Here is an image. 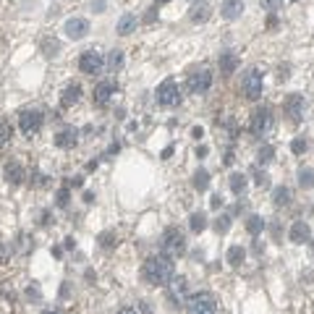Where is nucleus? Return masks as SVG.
Instances as JSON below:
<instances>
[{"label": "nucleus", "instance_id": "1", "mask_svg": "<svg viewBox=\"0 0 314 314\" xmlns=\"http://www.w3.org/2000/svg\"><path fill=\"white\" fill-rule=\"evenodd\" d=\"M142 278L149 286H168L173 280V257H168V254L149 257L142 267Z\"/></svg>", "mask_w": 314, "mask_h": 314}, {"label": "nucleus", "instance_id": "2", "mask_svg": "<svg viewBox=\"0 0 314 314\" xmlns=\"http://www.w3.org/2000/svg\"><path fill=\"white\" fill-rule=\"evenodd\" d=\"M217 312V304H215V296L212 293H194L186 298V314H215Z\"/></svg>", "mask_w": 314, "mask_h": 314}, {"label": "nucleus", "instance_id": "3", "mask_svg": "<svg viewBox=\"0 0 314 314\" xmlns=\"http://www.w3.org/2000/svg\"><path fill=\"white\" fill-rule=\"evenodd\" d=\"M163 251L168 257H181L186 251V236L178 228H168L163 233Z\"/></svg>", "mask_w": 314, "mask_h": 314}, {"label": "nucleus", "instance_id": "4", "mask_svg": "<svg viewBox=\"0 0 314 314\" xmlns=\"http://www.w3.org/2000/svg\"><path fill=\"white\" fill-rule=\"evenodd\" d=\"M157 102L165 105V108H173V105L181 102V89H178V84H175V79H165L157 87Z\"/></svg>", "mask_w": 314, "mask_h": 314}, {"label": "nucleus", "instance_id": "5", "mask_svg": "<svg viewBox=\"0 0 314 314\" xmlns=\"http://www.w3.org/2000/svg\"><path fill=\"white\" fill-rule=\"evenodd\" d=\"M79 68H81V73H89V76L102 73V68H105V58H102V52H97V50H87V52H81V58H79Z\"/></svg>", "mask_w": 314, "mask_h": 314}, {"label": "nucleus", "instance_id": "6", "mask_svg": "<svg viewBox=\"0 0 314 314\" xmlns=\"http://www.w3.org/2000/svg\"><path fill=\"white\" fill-rule=\"evenodd\" d=\"M241 87H243V95H246L249 99H259V97H262V71H259V68L246 71Z\"/></svg>", "mask_w": 314, "mask_h": 314}, {"label": "nucleus", "instance_id": "7", "mask_svg": "<svg viewBox=\"0 0 314 314\" xmlns=\"http://www.w3.org/2000/svg\"><path fill=\"white\" fill-rule=\"evenodd\" d=\"M42 123H45V118H42L40 110H21L19 113V126H21V131H24L26 136L37 134L42 128Z\"/></svg>", "mask_w": 314, "mask_h": 314}, {"label": "nucleus", "instance_id": "8", "mask_svg": "<svg viewBox=\"0 0 314 314\" xmlns=\"http://www.w3.org/2000/svg\"><path fill=\"white\" fill-rule=\"evenodd\" d=\"M210 87H212V73L207 71V68H199V71H194L189 76L191 95H204V92H210Z\"/></svg>", "mask_w": 314, "mask_h": 314}, {"label": "nucleus", "instance_id": "9", "mask_svg": "<svg viewBox=\"0 0 314 314\" xmlns=\"http://www.w3.org/2000/svg\"><path fill=\"white\" fill-rule=\"evenodd\" d=\"M270 123H272L270 108H259V110H254V116H251V121H249V131L254 136H262L267 128H270Z\"/></svg>", "mask_w": 314, "mask_h": 314}, {"label": "nucleus", "instance_id": "10", "mask_svg": "<svg viewBox=\"0 0 314 314\" xmlns=\"http://www.w3.org/2000/svg\"><path fill=\"white\" fill-rule=\"evenodd\" d=\"M63 32H66L68 40H84L87 32H89V24L84 19H68L66 26H63Z\"/></svg>", "mask_w": 314, "mask_h": 314}, {"label": "nucleus", "instance_id": "11", "mask_svg": "<svg viewBox=\"0 0 314 314\" xmlns=\"http://www.w3.org/2000/svg\"><path fill=\"white\" fill-rule=\"evenodd\" d=\"M3 178L11 183V186H19L21 181L26 178V173H24V168H21V163H16V160H8L3 168Z\"/></svg>", "mask_w": 314, "mask_h": 314}, {"label": "nucleus", "instance_id": "12", "mask_svg": "<svg viewBox=\"0 0 314 314\" xmlns=\"http://www.w3.org/2000/svg\"><path fill=\"white\" fill-rule=\"evenodd\" d=\"M304 110H306V102H304L301 95H290V97L286 99V113H288L293 121H301Z\"/></svg>", "mask_w": 314, "mask_h": 314}, {"label": "nucleus", "instance_id": "13", "mask_svg": "<svg viewBox=\"0 0 314 314\" xmlns=\"http://www.w3.org/2000/svg\"><path fill=\"white\" fill-rule=\"evenodd\" d=\"M113 95H116V87H113L110 81L97 84V87H95V105H97V108H105V105L110 102Z\"/></svg>", "mask_w": 314, "mask_h": 314}, {"label": "nucleus", "instance_id": "14", "mask_svg": "<svg viewBox=\"0 0 314 314\" xmlns=\"http://www.w3.org/2000/svg\"><path fill=\"white\" fill-rule=\"evenodd\" d=\"M309 239H312L309 223H304V220H296L293 228H290V241H293V243H306Z\"/></svg>", "mask_w": 314, "mask_h": 314}, {"label": "nucleus", "instance_id": "15", "mask_svg": "<svg viewBox=\"0 0 314 314\" xmlns=\"http://www.w3.org/2000/svg\"><path fill=\"white\" fill-rule=\"evenodd\" d=\"M76 142H79V131H76V128H63V131L55 136V144L60 149H71V147H76Z\"/></svg>", "mask_w": 314, "mask_h": 314}, {"label": "nucleus", "instance_id": "16", "mask_svg": "<svg viewBox=\"0 0 314 314\" xmlns=\"http://www.w3.org/2000/svg\"><path fill=\"white\" fill-rule=\"evenodd\" d=\"M220 13H223V19L233 21L239 19L243 13V0H223V8H220Z\"/></svg>", "mask_w": 314, "mask_h": 314}, {"label": "nucleus", "instance_id": "17", "mask_svg": "<svg viewBox=\"0 0 314 314\" xmlns=\"http://www.w3.org/2000/svg\"><path fill=\"white\" fill-rule=\"evenodd\" d=\"M168 286H170V298H175V301H186V290H189V280L186 278H173Z\"/></svg>", "mask_w": 314, "mask_h": 314}, {"label": "nucleus", "instance_id": "18", "mask_svg": "<svg viewBox=\"0 0 314 314\" xmlns=\"http://www.w3.org/2000/svg\"><path fill=\"white\" fill-rule=\"evenodd\" d=\"M79 97H81V87L79 84H68L63 89V95H60V105H63V108H71V105L79 102Z\"/></svg>", "mask_w": 314, "mask_h": 314}, {"label": "nucleus", "instance_id": "19", "mask_svg": "<svg viewBox=\"0 0 314 314\" xmlns=\"http://www.w3.org/2000/svg\"><path fill=\"white\" fill-rule=\"evenodd\" d=\"M217 63H220V73H233L239 68V58H236V52H220Z\"/></svg>", "mask_w": 314, "mask_h": 314}, {"label": "nucleus", "instance_id": "20", "mask_svg": "<svg viewBox=\"0 0 314 314\" xmlns=\"http://www.w3.org/2000/svg\"><path fill=\"white\" fill-rule=\"evenodd\" d=\"M134 29H136V16H134V13H123V16L118 19V26H116V32L126 37V34H131Z\"/></svg>", "mask_w": 314, "mask_h": 314}, {"label": "nucleus", "instance_id": "21", "mask_svg": "<svg viewBox=\"0 0 314 314\" xmlns=\"http://www.w3.org/2000/svg\"><path fill=\"white\" fill-rule=\"evenodd\" d=\"M243 257H246V249L236 243V246L228 249V257H225V259H228V265H231V267H239V265L243 262Z\"/></svg>", "mask_w": 314, "mask_h": 314}, {"label": "nucleus", "instance_id": "22", "mask_svg": "<svg viewBox=\"0 0 314 314\" xmlns=\"http://www.w3.org/2000/svg\"><path fill=\"white\" fill-rule=\"evenodd\" d=\"M207 16H210V5H207V3H196L194 8H191V21H194V24L207 21Z\"/></svg>", "mask_w": 314, "mask_h": 314}, {"label": "nucleus", "instance_id": "23", "mask_svg": "<svg viewBox=\"0 0 314 314\" xmlns=\"http://www.w3.org/2000/svg\"><path fill=\"white\" fill-rule=\"evenodd\" d=\"M228 183H231L233 194H243V191H246V175H243V173H233Z\"/></svg>", "mask_w": 314, "mask_h": 314}, {"label": "nucleus", "instance_id": "24", "mask_svg": "<svg viewBox=\"0 0 314 314\" xmlns=\"http://www.w3.org/2000/svg\"><path fill=\"white\" fill-rule=\"evenodd\" d=\"M298 186L301 189H312L314 186V170L312 168H301V170H298Z\"/></svg>", "mask_w": 314, "mask_h": 314}, {"label": "nucleus", "instance_id": "25", "mask_svg": "<svg viewBox=\"0 0 314 314\" xmlns=\"http://www.w3.org/2000/svg\"><path fill=\"white\" fill-rule=\"evenodd\" d=\"M272 202L278 204V207L280 204H288L290 202V189L288 186H278V189L272 191Z\"/></svg>", "mask_w": 314, "mask_h": 314}, {"label": "nucleus", "instance_id": "26", "mask_svg": "<svg viewBox=\"0 0 314 314\" xmlns=\"http://www.w3.org/2000/svg\"><path fill=\"white\" fill-rule=\"evenodd\" d=\"M189 225H191V231L194 233H202L204 228H207V217H204V212H194L189 220Z\"/></svg>", "mask_w": 314, "mask_h": 314}, {"label": "nucleus", "instance_id": "27", "mask_svg": "<svg viewBox=\"0 0 314 314\" xmlns=\"http://www.w3.org/2000/svg\"><path fill=\"white\" fill-rule=\"evenodd\" d=\"M262 228H265V220L259 217V215H251V217L246 220V231H249L251 236H259V233H262Z\"/></svg>", "mask_w": 314, "mask_h": 314}, {"label": "nucleus", "instance_id": "28", "mask_svg": "<svg viewBox=\"0 0 314 314\" xmlns=\"http://www.w3.org/2000/svg\"><path fill=\"white\" fill-rule=\"evenodd\" d=\"M11 136H13V128H11V123H8V121H3V118H0V149H3L5 144L11 142Z\"/></svg>", "mask_w": 314, "mask_h": 314}, {"label": "nucleus", "instance_id": "29", "mask_svg": "<svg viewBox=\"0 0 314 314\" xmlns=\"http://www.w3.org/2000/svg\"><path fill=\"white\" fill-rule=\"evenodd\" d=\"M207 186H210V173H207V170H196L194 173V189L196 191H207Z\"/></svg>", "mask_w": 314, "mask_h": 314}, {"label": "nucleus", "instance_id": "30", "mask_svg": "<svg viewBox=\"0 0 314 314\" xmlns=\"http://www.w3.org/2000/svg\"><path fill=\"white\" fill-rule=\"evenodd\" d=\"M272 157H275V147H270V144H265V147L257 152V163L259 165H267Z\"/></svg>", "mask_w": 314, "mask_h": 314}, {"label": "nucleus", "instance_id": "31", "mask_svg": "<svg viewBox=\"0 0 314 314\" xmlns=\"http://www.w3.org/2000/svg\"><path fill=\"white\" fill-rule=\"evenodd\" d=\"M290 152H293V155H304L306 152V139L304 136H296V139L290 142Z\"/></svg>", "mask_w": 314, "mask_h": 314}, {"label": "nucleus", "instance_id": "32", "mask_svg": "<svg viewBox=\"0 0 314 314\" xmlns=\"http://www.w3.org/2000/svg\"><path fill=\"white\" fill-rule=\"evenodd\" d=\"M108 66L113 68V71L123 66V55H121V50H113V52H110V58H108Z\"/></svg>", "mask_w": 314, "mask_h": 314}, {"label": "nucleus", "instance_id": "33", "mask_svg": "<svg viewBox=\"0 0 314 314\" xmlns=\"http://www.w3.org/2000/svg\"><path fill=\"white\" fill-rule=\"evenodd\" d=\"M228 228H231V217H228V215H220V217L215 220V231H217V233H228Z\"/></svg>", "mask_w": 314, "mask_h": 314}, {"label": "nucleus", "instance_id": "34", "mask_svg": "<svg viewBox=\"0 0 314 314\" xmlns=\"http://www.w3.org/2000/svg\"><path fill=\"white\" fill-rule=\"evenodd\" d=\"M254 183L259 189H265V186H270V175H267L265 170H254Z\"/></svg>", "mask_w": 314, "mask_h": 314}, {"label": "nucleus", "instance_id": "35", "mask_svg": "<svg viewBox=\"0 0 314 314\" xmlns=\"http://www.w3.org/2000/svg\"><path fill=\"white\" fill-rule=\"evenodd\" d=\"M283 5V0H262V8H267V11H278Z\"/></svg>", "mask_w": 314, "mask_h": 314}, {"label": "nucleus", "instance_id": "36", "mask_svg": "<svg viewBox=\"0 0 314 314\" xmlns=\"http://www.w3.org/2000/svg\"><path fill=\"white\" fill-rule=\"evenodd\" d=\"M116 243H118V241H116V236H113V233H102V246H105V249L116 246Z\"/></svg>", "mask_w": 314, "mask_h": 314}, {"label": "nucleus", "instance_id": "37", "mask_svg": "<svg viewBox=\"0 0 314 314\" xmlns=\"http://www.w3.org/2000/svg\"><path fill=\"white\" fill-rule=\"evenodd\" d=\"M58 207H68V189L58 191Z\"/></svg>", "mask_w": 314, "mask_h": 314}, {"label": "nucleus", "instance_id": "38", "mask_svg": "<svg viewBox=\"0 0 314 314\" xmlns=\"http://www.w3.org/2000/svg\"><path fill=\"white\" fill-rule=\"evenodd\" d=\"M118 314H139V309H136V306H123Z\"/></svg>", "mask_w": 314, "mask_h": 314}, {"label": "nucleus", "instance_id": "39", "mask_svg": "<svg viewBox=\"0 0 314 314\" xmlns=\"http://www.w3.org/2000/svg\"><path fill=\"white\" fill-rule=\"evenodd\" d=\"M212 207H215V210H217V207L220 204H223V196H220V194H215V196H212V202H210Z\"/></svg>", "mask_w": 314, "mask_h": 314}, {"label": "nucleus", "instance_id": "40", "mask_svg": "<svg viewBox=\"0 0 314 314\" xmlns=\"http://www.w3.org/2000/svg\"><path fill=\"white\" fill-rule=\"evenodd\" d=\"M42 314H63V312H58V309H45Z\"/></svg>", "mask_w": 314, "mask_h": 314}, {"label": "nucleus", "instance_id": "41", "mask_svg": "<svg viewBox=\"0 0 314 314\" xmlns=\"http://www.w3.org/2000/svg\"><path fill=\"white\" fill-rule=\"evenodd\" d=\"M157 3H170V0H157Z\"/></svg>", "mask_w": 314, "mask_h": 314}, {"label": "nucleus", "instance_id": "42", "mask_svg": "<svg viewBox=\"0 0 314 314\" xmlns=\"http://www.w3.org/2000/svg\"><path fill=\"white\" fill-rule=\"evenodd\" d=\"M293 3H296V0H293Z\"/></svg>", "mask_w": 314, "mask_h": 314}]
</instances>
